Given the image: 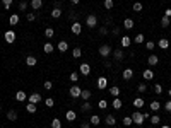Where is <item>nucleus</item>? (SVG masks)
<instances>
[{
  "mask_svg": "<svg viewBox=\"0 0 171 128\" xmlns=\"http://www.w3.org/2000/svg\"><path fill=\"white\" fill-rule=\"evenodd\" d=\"M53 50H55V46H53L51 43H45V46H43V51H45L46 55H50V53H53Z\"/></svg>",
  "mask_w": 171,
  "mask_h": 128,
  "instance_id": "obj_22",
  "label": "nucleus"
},
{
  "mask_svg": "<svg viewBox=\"0 0 171 128\" xmlns=\"http://www.w3.org/2000/svg\"><path fill=\"white\" fill-rule=\"evenodd\" d=\"M137 128H140V127H137Z\"/></svg>",
  "mask_w": 171,
  "mask_h": 128,
  "instance_id": "obj_62",
  "label": "nucleus"
},
{
  "mask_svg": "<svg viewBox=\"0 0 171 128\" xmlns=\"http://www.w3.org/2000/svg\"><path fill=\"white\" fill-rule=\"evenodd\" d=\"M70 2H72V3H79L81 0H70Z\"/></svg>",
  "mask_w": 171,
  "mask_h": 128,
  "instance_id": "obj_58",
  "label": "nucleus"
},
{
  "mask_svg": "<svg viewBox=\"0 0 171 128\" xmlns=\"http://www.w3.org/2000/svg\"><path fill=\"white\" fill-rule=\"evenodd\" d=\"M151 123H152V127L159 125V123H161V116H158V115H152V116H151Z\"/></svg>",
  "mask_w": 171,
  "mask_h": 128,
  "instance_id": "obj_34",
  "label": "nucleus"
},
{
  "mask_svg": "<svg viewBox=\"0 0 171 128\" xmlns=\"http://www.w3.org/2000/svg\"><path fill=\"white\" fill-rule=\"evenodd\" d=\"M149 108L156 113V111H159V108H161V104H159V101H152L151 104H149Z\"/></svg>",
  "mask_w": 171,
  "mask_h": 128,
  "instance_id": "obj_33",
  "label": "nucleus"
},
{
  "mask_svg": "<svg viewBox=\"0 0 171 128\" xmlns=\"http://www.w3.org/2000/svg\"><path fill=\"white\" fill-rule=\"evenodd\" d=\"M79 74L84 75V77H87V75L91 74V65H89V63H81V65H79Z\"/></svg>",
  "mask_w": 171,
  "mask_h": 128,
  "instance_id": "obj_4",
  "label": "nucleus"
},
{
  "mask_svg": "<svg viewBox=\"0 0 171 128\" xmlns=\"http://www.w3.org/2000/svg\"><path fill=\"white\" fill-rule=\"evenodd\" d=\"M113 56H115V60H118V62H122L123 60V56H125V53H123V50H113Z\"/></svg>",
  "mask_w": 171,
  "mask_h": 128,
  "instance_id": "obj_12",
  "label": "nucleus"
},
{
  "mask_svg": "<svg viewBox=\"0 0 171 128\" xmlns=\"http://www.w3.org/2000/svg\"><path fill=\"white\" fill-rule=\"evenodd\" d=\"M70 80H72V82H77V80H79V74H77V72H72V74H70Z\"/></svg>",
  "mask_w": 171,
  "mask_h": 128,
  "instance_id": "obj_47",
  "label": "nucleus"
},
{
  "mask_svg": "<svg viewBox=\"0 0 171 128\" xmlns=\"http://www.w3.org/2000/svg\"><path fill=\"white\" fill-rule=\"evenodd\" d=\"M91 108H92L91 103H89V101H84V104L81 106V111H82V113H87V111H91Z\"/></svg>",
  "mask_w": 171,
  "mask_h": 128,
  "instance_id": "obj_30",
  "label": "nucleus"
},
{
  "mask_svg": "<svg viewBox=\"0 0 171 128\" xmlns=\"http://www.w3.org/2000/svg\"><path fill=\"white\" fill-rule=\"evenodd\" d=\"M108 92H110L113 97H118V96H120V87H118V86H113V87L108 89Z\"/></svg>",
  "mask_w": 171,
  "mask_h": 128,
  "instance_id": "obj_19",
  "label": "nucleus"
},
{
  "mask_svg": "<svg viewBox=\"0 0 171 128\" xmlns=\"http://www.w3.org/2000/svg\"><path fill=\"white\" fill-rule=\"evenodd\" d=\"M51 87H53V84H51V80H45V89H46V91H50Z\"/></svg>",
  "mask_w": 171,
  "mask_h": 128,
  "instance_id": "obj_51",
  "label": "nucleus"
},
{
  "mask_svg": "<svg viewBox=\"0 0 171 128\" xmlns=\"http://www.w3.org/2000/svg\"><path fill=\"white\" fill-rule=\"evenodd\" d=\"M96 86H98V89H99V91L106 89V87H108V79H106V77H99V79H98V82H96Z\"/></svg>",
  "mask_w": 171,
  "mask_h": 128,
  "instance_id": "obj_5",
  "label": "nucleus"
},
{
  "mask_svg": "<svg viewBox=\"0 0 171 128\" xmlns=\"http://www.w3.org/2000/svg\"><path fill=\"white\" fill-rule=\"evenodd\" d=\"M147 91V86L146 84H139V92H146Z\"/></svg>",
  "mask_w": 171,
  "mask_h": 128,
  "instance_id": "obj_53",
  "label": "nucleus"
},
{
  "mask_svg": "<svg viewBox=\"0 0 171 128\" xmlns=\"http://www.w3.org/2000/svg\"><path fill=\"white\" fill-rule=\"evenodd\" d=\"M3 39H5L9 44L14 43V41H15V32H14V31H7V32L3 34Z\"/></svg>",
  "mask_w": 171,
  "mask_h": 128,
  "instance_id": "obj_7",
  "label": "nucleus"
},
{
  "mask_svg": "<svg viewBox=\"0 0 171 128\" xmlns=\"http://www.w3.org/2000/svg\"><path fill=\"white\" fill-rule=\"evenodd\" d=\"M26 19H27L29 22H33V21L36 19V14H34V12H27V14H26Z\"/></svg>",
  "mask_w": 171,
  "mask_h": 128,
  "instance_id": "obj_42",
  "label": "nucleus"
},
{
  "mask_svg": "<svg viewBox=\"0 0 171 128\" xmlns=\"http://www.w3.org/2000/svg\"><path fill=\"white\" fill-rule=\"evenodd\" d=\"M134 26H135V24H134V21H132V19H128V17H127V19L123 21V27H125V29H132Z\"/></svg>",
  "mask_w": 171,
  "mask_h": 128,
  "instance_id": "obj_28",
  "label": "nucleus"
},
{
  "mask_svg": "<svg viewBox=\"0 0 171 128\" xmlns=\"http://www.w3.org/2000/svg\"><path fill=\"white\" fill-rule=\"evenodd\" d=\"M26 99H27V94H26L24 91H17V92H15V101H17V103H24Z\"/></svg>",
  "mask_w": 171,
  "mask_h": 128,
  "instance_id": "obj_10",
  "label": "nucleus"
},
{
  "mask_svg": "<svg viewBox=\"0 0 171 128\" xmlns=\"http://www.w3.org/2000/svg\"><path fill=\"white\" fill-rule=\"evenodd\" d=\"M132 9H134V12H142V10H144V7H142L140 2H135V3L132 5Z\"/></svg>",
  "mask_w": 171,
  "mask_h": 128,
  "instance_id": "obj_35",
  "label": "nucleus"
},
{
  "mask_svg": "<svg viewBox=\"0 0 171 128\" xmlns=\"http://www.w3.org/2000/svg\"><path fill=\"white\" fill-rule=\"evenodd\" d=\"M45 104H46V106H48V108H53V104H55V101H53V99H51V97H48V99H46V101H45Z\"/></svg>",
  "mask_w": 171,
  "mask_h": 128,
  "instance_id": "obj_49",
  "label": "nucleus"
},
{
  "mask_svg": "<svg viewBox=\"0 0 171 128\" xmlns=\"http://www.w3.org/2000/svg\"><path fill=\"white\" fill-rule=\"evenodd\" d=\"M99 121H101V118H99L98 115H92V116L89 118V123H91V125H94V127H96V125H99Z\"/></svg>",
  "mask_w": 171,
  "mask_h": 128,
  "instance_id": "obj_31",
  "label": "nucleus"
},
{
  "mask_svg": "<svg viewBox=\"0 0 171 128\" xmlns=\"http://www.w3.org/2000/svg\"><path fill=\"white\" fill-rule=\"evenodd\" d=\"M91 94H92V92H91L89 89H82V92H81V97H82L84 101H89V99H91Z\"/></svg>",
  "mask_w": 171,
  "mask_h": 128,
  "instance_id": "obj_23",
  "label": "nucleus"
},
{
  "mask_svg": "<svg viewBox=\"0 0 171 128\" xmlns=\"http://www.w3.org/2000/svg\"><path fill=\"white\" fill-rule=\"evenodd\" d=\"M27 7H29V3H27V2H26V0H22V2H21V3H19V10H26V9H27Z\"/></svg>",
  "mask_w": 171,
  "mask_h": 128,
  "instance_id": "obj_44",
  "label": "nucleus"
},
{
  "mask_svg": "<svg viewBox=\"0 0 171 128\" xmlns=\"http://www.w3.org/2000/svg\"><path fill=\"white\" fill-rule=\"evenodd\" d=\"M67 50H69V43H67V41H60V43H58V51H60V53H65Z\"/></svg>",
  "mask_w": 171,
  "mask_h": 128,
  "instance_id": "obj_21",
  "label": "nucleus"
},
{
  "mask_svg": "<svg viewBox=\"0 0 171 128\" xmlns=\"http://www.w3.org/2000/svg\"><path fill=\"white\" fill-rule=\"evenodd\" d=\"M144 120H146V118H144V115H142V113H139V111H135V113L132 115V121H134L137 127H140V125L144 123Z\"/></svg>",
  "mask_w": 171,
  "mask_h": 128,
  "instance_id": "obj_2",
  "label": "nucleus"
},
{
  "mask_svg": "<svg viewBox=\"0 0 171 128\" xmlns=\"http://www.w3.org/2000/svg\"><path fill=\"white\" fill-rule=\"evenodd\" d=\"M154 92H156V94H163V86H161V84H156V86H154Z\"/></svg>",
  "mask_w": 171,
  "mask_h": 128,
  "instance_id": "obj_45",
  "label": "nucleus"
},
{
  "mask_svg": "<svg viewBox=\"0 0 171 128\" xmlns=\"http://www.w3.org/2000/svg\"><path fill=\"white\" fill-rule=\"evenodd\" d=\"M132 123H134V121H132V116H125V118H123V125H125V127H130Z\"/></svg>",
  "mask_w": 171,
  "mask_h": 128,
  "instance_id": "obj_43",
  "label": "nucleus"
},
{
  "mask_svg": "<svg viewBox=\"0 0 171 128\" xmlns=\"http://www.w3.org/2000/svg\"><path fill=\"white\" fill-rule=\"evenodd\" d=\"M164 109H166V113H171V101H166V104H164Z\"/></svg>",
  "mask_w": 171,
  "mask_h": 128,
  "instance_id": "obj_54",
  "label": "nucleus"
},
{
  "mask_svg": "<svg viewBox=\"0 0 171 128\" xmlns=\"http://www.w3.org/2000/svg\"><path fill=\"white\" fill-rule=\"evenodd\" d=\"M0 109H2V104H0Z\"/></svg>",
  "mask_w": 171,
  "mask_h": 128,
  "instance_id": "obj_61",
  "label": "nucleus"
},
{
  "mask_svg": "<svg viewBox=\"0 0 171 128\" xmlns=\"http://www.w3.org/2000/svg\"><path fill=\"white\" fill-rule=\"evenodd\" d=\"M2 3H3V9H5V10H9V9H10L12 0H2Z\"/></svg>",
  "mask_w": 171,
  "mask_h": 128,
  "instance_id": "obj_48",
  "label": "nucleus"
},
{
  "mask_svg": "<svg viewBox=\"0 0 171 128\" xmlns=\"http://www.w3.org/2000/svg\"><path fill=\"white\" fill-rule=\"evenodd\" d=\"M36 63H38V60H36V56H31V55H29V56L26 58V65H29V67H34Z\"/></svg>",
  "mask_w": 171,
  "mask_h": 128,
  "instance_id": "obj_26",
  "label": "nucleus"
},
{
  "mask_svg": "<svg viewBox=\"0 0 171 128\" xmlns=\"http://www.w3.org/2000/svg\"><path fill=\"white\" fill-rule=\"evenodd\" d=\"M65 116H67V120H69V121H74V120L77 118V113H75L74 109H69V111L65 113Z\"/></svg>",
  "mask_w": 171,
  "mask_h": 128,
  "instance_id": "obj_24",
  "label": "nucleus"
},
{
  "mask_svg": "<svg viewBox=\"0 0 171 128\" xmlns=\"http://www.w3.org/2000/svg\"><path fill=\"white\" fill-rule=\"evenodd\" d=\"M113 108H115V109H122V99L115 97V99H113Z\"/></svg>",
  "mask_w": 171,
  "mask_h": 128,
  "instance_id": "obj_38",
  "label": "nucleus"
},
{
  "mask_svg": "<svg viewBox=\"0 0 171 128\" xmlns=\"http://www.w3.org/2000/svg\"><path fill=\"white\" fill-rule=\"evenodd\" d=\"M142 77H144L146 80H152V79H154V72H152L151 68H147V70H144V74H142Z\"/></svg>",
  "mask_w": 171,
  "mask_h": 128,
  "instance_id": "obj_18",
  "label": "nucleus"
},
{
  "mask_svg": "<svg viewBox=\"0 0 171 128\" xmlns=\"http://www.w3.org/2000/svg\"><path fill=\"white\" fill-rule=\"evenodd\" d=\"M43 7V0H31V9L33 10H39Z\"/></svg>",
  "mask_w": 171,
  "mask_h": 128,
  "instance_id": "obj_16",
  "label": "nucleus"
},
{
  "mask_svg": "<svg viewBox=\"0 0 171 128\" xmlns=\"http://www.w3.org/2000/svg\"><path fill=\"white\" fill-rule=\"evenodd\" d=\"M9 24H10V26H17V24H19V15H17V14H12V15L9 17Z\"/></svg>",
  "mask_w": 171,
  "mask_h": 128,
  "instance_id": "obj_20",
  "label": "nucleus"
},
{
  "mask_svg": "<svg viewBox=\"0 0 171 128\" xmlns=\"http://www.w3.org/2000/svg\"><path fill=\"white\" fill-rule=\"evenodd\" d=\"M104 9L111 10V9H113V0H104Z\"/></svg>",
  "mask_w": 171,
  "mask_h": 128,
  "instance_id": "obj_46",
  "label": "nucleus"
},
{
  "mask_svg": "<svg viewBox=\"0 0 171 128\" xmlns=\"http://www.w3.org/2000/svg\"><path fill=\"white\" fill-rule=\"evenodd\" d=\"M111 53H113V48H111L110 44H101V46H99V55H101L103 58H108Z\"/></svg>",
  "mask_w": 171,
  "mask_h": 128,
  "instance_id": "obj_1",
  "label": "nucleus"
},
{
  "mask_svg": "<svg viewBox=\"0 0 171 128\" xmlns=\"http://www.w3.org/2000/svg\"><path fill=\"white\" fill-rule=\"evenodd\" d=\"M106 108H108V103H106L104 99H101V101H99V109H106Z\"/></svg>",
  "mask_w": 171,
  "mask_h": 128,
  "instance_id": "obj_50",
  "label": "nucleus"
},
{
  "mask_svg": "<svg viewBox=\"0 0 171 128\" xmlns=\"http://www.w3.org/2000/svg\"><path fill=\"white\" fill-rule=\"evenodd\" d=\"M72 32H74V34H81V32H82V24L77 22V21H74V22H72Z\"/></svg>",
  "mask_w": 171,
  "mask_h": 128,
  "instance_id": "obj_8",
  "label": "nucleus"
},
{
  "mask_svg": "<svg viewBox=\"0 0 171 128\" xmlns=\"http://www.w3.org/2000/svg\"><path fill=\"white\" fill-rule=\"evenodd\" d=\"M27 99H29V103H33V104H38V103L41 101V94H39V92H33V94H31Z\"/></svg>",
  "mask_w": 171,
  "mask_h": 128,
  "instance_id": "obj_11",
  "label": "nucleus"
},
{
  "mask_svg": "<svg viewBox=\"0 0 171 128\" xmlns=\"http://www.w3.org/2000/svg\"><path fill=\"white\" fill-rule=\"evenodd\" d=\"M7 120H10V121H15V120H17V111H14V109L7 111Z\"/></svg>",
  "mask_w": 171,
  "mask_h": 128,
  "instance_id": "obj_27",
  "label": "nucleus"
},
{
  "mask_svg": "<svg viewBox=\"0 0 171 128\" xmlns=\"http://www.w3.org/2000/svg\"><path fill=\"white\" fill-rule=\"evenodd\" d=\"M161 128H170V127H168V125H163V127H161Z\"/></svg>",
  "mask_w": 171,
  "mask_h": 128,
  "instance_id": "obj_59",
  "label": "nucleus"
},
{
  "mask_svg": "<svg viewBox=\"0 0 171 128\" xmlns=\"http://www.w3.org/2000/svg\"><path fill=\"white\" fill-rule=\"evenodd\" d=\"M81 55H82V50H81V48H74V50H72V56H74V58H81Z\"/></svg>",
  "mask_w": 171,
  "mask_h": 128,
  "instance_id": "obj_37",
  "label": "nucleus"
},
{
  "mask_svg": "<svg viewBox=\"0 0 171 128\" xmlns=\"http://www.w3.org/2000/svg\"><path fill=\"white\" fill-rule=\"evenodd\" d=\"M51 128H62V121H60L58 118L51 120Z\"/></svg>",
  "mask_w": 171,
  "mask_h": 128,
  "instance_id": "obj_39",
  "label": "nucleus"
},
{
  "mask_svg": "<svg viewBox=\"0 0 171 128\" xmlns=\"http://www.w3.org/2000/svg\"><path fill=\"white\" fill-rule=\"evenodd\" d=\"M170 17H166V15H164V17H163V19H161V26H163V27H170Z\"/></svg>",
  "mask_w": 171,
  "mask_h": 128,
  "instance_id": "obj_40",
  "label": "nucleus"
},
{
  "mask_svg": "<svg viewBox=\"0 0 171 128\" xmlns=\"http://www.w3.org/2000/svg\"><path fill=\"white\" fill-rule=\"evenodd\" d=\"M26 111L33 115V113H36V111H38V108H36V104H33V103H27V106H26Z\"/></svg>",
  "mask_w": 171,
  "mask_h": 128,
  "instance_id": "obj_29",
  "label": "nucleus"
},
{
  "mask_svg": "<svg viewBox=\"0 0 171 128\" xmlns=\"http://www.w3.org/2000/svg\"><path fill=\"white\" fill-rule=\"evenodd\" d=\"M164 15H166V17H171V9H166V10H164Z\"/></svg>",
  "mask_w": 171,
  "mask_h": 128,
  "instance_id": "obj_55",
  "label": "nucleus"
},
{
  "mask_svg": "<svg viewBox=\"0 0 171 128\" xmlns=\"http://www.w3.org/2000/svg\"><path fill=\"white\" fill-rule=\"evenodd\" d=\"M81 128H91V123H82Z\"/></svg>",
  "mask_w": 171,
  "mask_h": 128,
  "instance_id": "obj_57",
  "label": "nucleus"
},
{
  "mask_svg": "<svg viewBox=\"0 0 171 128\" xmlns=\"http://www.w3.org/2000/svg\"><path fill=\"white\" fill-rule=\"evenodd\" d=\"M120 44H122V48H128V46L132 44V38H130V36H122Z\"/></svg>",
  "mask_w": 171,
  "mask_h": 128,
  "instance_id": "obj_9",
  "label": "nucleus"
},
{
  "mask_svg": "<svg viewBox=\"0 0 171 128\" xmlns=\"http://www.w3.org/2000/svg\"><path fill=\"white\" fill-rule=\"evenodd\" d=\"M86 26H87V27H91V29H92V27H96V26H98V17H96L94 14L87 15V19H86Z\"/></svg>",
  "mask_w": 171,
  "mask_h": 128,
  "instance_id": "obj_3",
  "label": "nucleus"
},
{
  "mask_svg": "<svg viewBox=\"0 0 171 128\" xmlns=\"http://www.w3.org/2000/svg\"><path fill=\"white\" fill-rule=\"evenodd\" d=\"M53 34H55V31H53L51 27H46V29H45V36H46V38H53Z\"/></svg>",
  "mask_w": 171,
  "mask_h": 128,
  "instance_id": "obj_41",
  "label": "nucleus"
},
{
  "mask_svg": "<svg viewBox=\"0 0 171 128\" xmlns=\"http://www.w3.org/2000/svg\"><path fill=\"white\" fill-rule=\"evenodd\" d=\"M99 32H101V34H103V36H104V34H106V32H108V31H106V27H101V29H99Z\"/></svg>",
  "mask_w": 171,
  "mask_h": 128,
  "instance_id": "obj_56",
  "label": "nucleus"
},
{
  "mask_svg": "<svg viewBox=\"0 0 171 128\" xmlns=\"http://www.w3.org/2000/svg\"><path fill=\"white\" fill-rule=\"evenodd\" d=\"M158 44H159V48H161V50H168V48H170V41H168L166 38H161Z\"/></svg>",
  "mask_w": 171,
  "mask_h": 128,
  "instance_id": "obj_17",
  "label": "nucleus"
},
{
  "mask_svg": "<svg viewBox=\"0 0 171 128\" xmlns=\"http://www.w3.org/2000/svg\"><path fill=\"white\" fill-rule=\"evenodd\" d=\"M122 77H123L125 80H130V79L134 77V70H132V68H125V70L122 72Z\"/></svg>",
  "mask_w": 171,
  "mask_h": 128,
  "instance_id": "obj_13",
  "label": "nucleus"
},
{
  "mask_svg": "<svg viewBox=\"0 0 171 128\" xmlns=\"http://www.w3.org/2000/svg\"><path fill=\"white\" fill-rule=\"evenodd\" d=\"M60 15H62V10H60V9H58V7H57V9H53V10H51V17H53V19H58V17H60Z\"/></svg>",
  "mask_w": 171,
  "mask_h": 128,
  "instance_id": "obj_36",
  "label": "nucleus"
},
{
  "mask_svg": "<svg viewBox=\"0 0 171 128\" xmlns=\"http://www.w3.org/2000/svg\"><path fill=\"white\" fill-rule=\"evenodd\" d=\"M147 63H149V65H152V67H154V65H158V63H159V58H158V56H156V55H151V56H149V58H147Z\"/></svg>",
  "mask_w": 171,
  "mask_h": 128,
  "instance_id": "obj_25",
  "label": "nucleus"
},
{
  "mask_svg": "<svg viewBox=\"0 0 171 128\" xmlns=\"http://www.w3.org/2000/svg\"><path fill=\"white\" fill-rule=\"evenodd\" d=\"M69 92H70V96H72L74 99H75V97H81V92H82V89H81L79 86H72Z\"/></svg>",
  "mask_w": 171,
  "mask_h": 128,
  "instance_id": "obj_6",
  "label": "nucleus"
},
{
  "mask_svg": "<svg viewBox=\"0 0 171 128\" xmlns=\"http://www.w3.org/2000/svg\"><path fill=\"white\" fill-rule=\"evenodd\" d=\"M144 41H146V36H144L142 32H139V34H137V36L132 39V43H135V44H142Z\"/></svg>",
  "mask_w": 171,
  "mask_h": 128,
  "instance_id": "obj_14",
  "label": "nucleus"
},
{
  "mask_svg": "<svg viewBox=\"0 0 171 128\" xmlns=\"http://www.w3.org/2000/svg\"><path fill=\"white\" fill-rule=\"evenodd\" d=\"M144 104H146V103H144L142 97H135V99H134V106H135V108H142Z\"/></svg>",
  "mask_w": 171,
  "mask_h": 128,
  "instance_id": "obj_32",
  "label": "nucleus"
},
{
  "mask_svg": "<svg viewBox=\"0 0 171 128\" xmlns=\"http://www.w3.org/2000/svg\"><path fill=\"white\" fill-rule=\"evenodd\" d=\"M146 48H147V50H154V41H147V43H146Z\"/></svg>",
  "mask_w": 171,
  "mask_h": 128,
  "instance_id": "obj_52",
  "label": "nucleus"
},
{
  "mask_svg": "<svg viewBox=\"0 0 171 128\" xmlns=\"http://www.w3.org/2000/svg\"><path fill=\"white\" fill-rule=\"evenodd\" d=\"M168 94H170V97H171V89H170V91H168Z\"/></svg>",
  "mask_w": 171,
  "mask_h": 128,
  "instance_id": "obj_60",
  "label": "nucleus"
},
{
  "mask_svg": "<svg viewBox=\"0 0 171 128\" xmlns=\"http://www.w3.org/2000/svg\"><path fill=\"white\" fill-rule=\"evenodd\" d=\"M104 123H106L108 127H115V123H116V118H115L113 115H108V116L104 118Z\"/></svg>",
  "mask_w": 171,
  "mask_h": 128,
  "instance_id": "obj_15",
  "label": "nucleus"
}]
</instances>
